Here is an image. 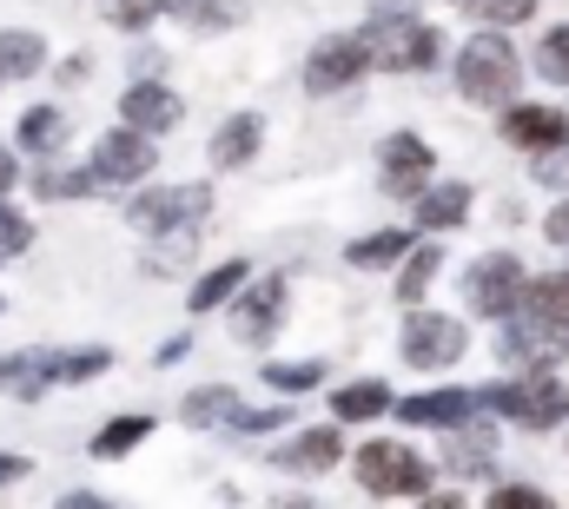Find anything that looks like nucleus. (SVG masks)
<instances>
[{
    "label": "nucleus",
    "instance_id": "22",
    "mask_svg": "<svg viewBox=\"0 0 569 509\" xmlns=\"http://www.w3.org/2000/svg\"><path fill=\"white\" fill-rule=\"evenodd\" d=\"M246 278H252V271H246V258H226V265H212V271H206V278L192 285V298H186V311H199V318H206V311H219V305H232V291H239Z\"/></svg>",
    "mask_w": 569,
    "mask_h": 509
},
{
    "label": "nucleus",
    "instance_id": "2",
    "mask_svg": "<svg viewBox=\"0 0 569 509\" xmlns=\"http://www.w3.org/2000/svg\"><path fill=\"white\" fill-rule=\"evenodd\" d=\"M358 40H365L371 67H385V73H425V67H437V53H443L437 27L418 20V13H378L371 33H358Z\"/></svg>",
    "mask_w": 569,
    "mask_h": 509
},
{
    "label": "nucleus",
    "instance_id": "5",
    "mask_svg": "<svg viewBox=\"0 0 569 509\" xmlns=\"http://www.w3.org/2000/svg\"><path fill=\"white\" fill-rule=\"evenodd\" d=\"M497 325H503V351H510V365H523V371H557V358L569 351V325L543 318V311H530V305H517V311L497 318Z\"/></svg>",
    "mask_w": 569,
    "mask_h": 509
},
{
    "label": "nucleus",
    "instance_id": "42",
    "mask_svg": "<svg viewBox=\"0 0 569 509\" xmlns=\"http://www.w3.org/2000/svg\"><path fill=\"white\" fill-rule=\"evenodd\" d=\"M159 7H172V13H192V7H199V0H159Z\"/></svg>",
    "mask_w": 569,
    "mask_h": 509
},
{
    "label": "nucleus",
    "instance_id": "17",
    "mask_svg": "<svg viewBox=\"0 0 569 509\" xmlns=\"http://www.w3.org/2000/svg\"><path fill=\"white\" fill-rule=\"evenodd\" d=\"M259 139H266V120H259V113H232L226 127L212 132V166H219V172H232V166H252Z\"/></svg>",
    "mask_w": 569,
    "mask_h": 509
},
{
    "label": "nucleus",
    "instance_id": "39",
    "mask_svg": "<svg viewBox=\"0 0 569 509\" xmlns=\"http://www.w3.org/2000/svg\"><path fill=\"white\" fill-rule=\"evenodd\" d=\"M27 470H33V463H27V457H13V450H0V483H20V477H27Z\"/></svg>",
    "mask_w": 569,
    "mask_h": 509
},
{
    "label": "nucleus",
    "instance_id": "26",
    "mask_svg": "<svg viewBox=\"0 0 569 509\" xmlns=\"http://www.w3.org/2000/svg\"><path fill=\"white\" fill-rule=\"evenodd\" d=\"M107 365H113V351L87 345V351H60V358H47V378L53 383H87V378H100Z\"/></svg>",
    "mask_w": 569,
    "mask_h": 509
},
{
    "label": "nucleus",
    "instance_id": "12",
    "mask_svg": "<svg viewBox=\"0 0 569 509\" xmlns=\"http://www.w3.org/2000/svg\"><path fill=\"white\" fill-rule=\"evenodd\" d=\"M378 152H385V192L391 199H418L430 186V172H437V152H430L418 132H391Z\"/></svg>",
    "mask_w": 569,
    "mask_h": 509
},
{
    "label": "nucleus",
    "instance_id": "9",
    "mask_svg": "<svg viewBox=\"0 0 569 509\" xmlns=\"http://www.w3.org/2000/svg\"><path fill=\"white\" fill-rule=\"evenodd\" d=\"M463 345H470V331H463L457 318H443V311H411V318H405V365H411V371H443V365H457Z\"/></svg>",
    "mask_w": 569,
    "mask_h": 509
},
{
    "label": "nucleus",
    "instance_id": "29",
    "mask_svg": "<svg viewBox=\"0 0 569 509\" xmlns=\"http://www.w3.org/2000/svg\"><path fill=\"white\" fill-rule=\"evenodd\" d=\"M537 73H543L550 87H563V80H569V20H563V27H550V33L537 40Z\"/></svg>",
    "mask_w": 569,
    "mask_h": 509
},
{
    "label": "nucleus",
    "instance_id": "4",
    "mask_svg": "<svg viewBox=\"0 0 569 509\" xmlns=\"http://www.w3.org/2000/svg\"><path fill=\"white\" fill-rule=\"evenodd\" d=\"M477 403L497 410V417H510V423H523V430H550V423L569 417V390L557 383V371H530V378H517V383H490Z\"/></svg>",
    "mask_w": 569,
    "mask_h": 509
},
{
    "label": "nucleus",
    "instance_id": "36",
    "mask_svg": "<svg viewBox=\"0 0 569 509\" xmlns=\"http://www.w3.org/2000/svg\"><path fill=\"white\" fill-rule=\"evenodd\" d=\"M543 239H550V246H569V199L543 212Z\"/></svg>",
    "mask_w": 569,
    "mask_h": 509
},
{
    "label": "nucleus",
    "instance_id": "11",
    "mask_svg": "<svg viewBox=\"0 0 569 509\" xmlns=\"http://www.w3.org/2000/svg\"><path fill=\"white\" fill-rule=\"evenodd\" d=\"M159 166V152H152V139L146 132H133V127H113L100 146H93V186H140L146 172Z\"/></svg>",
    "mask_w": 569,
    "mask_h": 509
},
{
    "label": "nucleus",
    "instance_id": "7",
    "mask_svg": "<svg viewBox=\"0 0 569 509\" xmlns=\"http://www.w3.org/2000/svg\"><path fill=\"white\" fill-rule=\"evenodd\" d=\"M365 73H371V53H365V40H358V33H331V40H318V47H311V60H305V93L331 100V93L358 87Z\"/></svg>",
    "mask_w": 569,
    "mask_h": 509
},
{
    "label": "nucleus",
    "instance_id": "16",
    "mask_svg": "<svg viewBox=\"0 0 569 509\" xmlns=\"http://www.w3.org/2000/svg\"><path fill=\"white\" fill-rule=\"evenodd\" d=\"M470 410H477V397H470V390H418V397H405V403H398V417H405V423H418V430H463V423H470Z\"/></svg>",
    "mask_w": 569,
    "mask_h": 509
},
{
    "label": "nucleus",
    "instance_id": "18",
    "mask_svg": "<svg viewBox=\"0 0 569 509\" xmlns=\"http://www.w3.org/2000/svg\"><path fill=\"white\" fill-rule=\"evenodd\" d=\"M331 417H338V423H371V417H391V383H378V378L338 383V390H331Z\"/></svg>",
    "mask_w": 569,
    "mask_h": 509
},
{
    "label": "nucleus",
    "instance_id": "25",
    "mask_svg": "<svg viewBox=\"0 0 569 509\" xmlns=\"http://www.w3.org/2000/svg\"><path fill=\"white\" fill-rule=\"evenodd\" d=\"M398 265H405V271H398V298L418 311V305H425V291H430V278H437V265H443V252H437V246H411Z\"/></svg>",
    "mask_w": 569,
    "mask_h": 509
},
{
    "label": "nucleus",
    "instance_id": "8",
    "mask_svg": "<svg viewBox=\"0 0 569 509\" xmlns=\"http://www.w3.org/2000/svg\"><path fill=\"white\" fill-rule=\"evenodd\" d=\"M284 305H291V285L284 278H246L232 291V338L239 345H266L284 325Z\"/></svg>",
    "mask_w": 569,
    "mask_h": 509
},
{
    "label": "nucleus",
    "instance_id": "41",
    "mask_svg": "<svg viewBox=\"0 0 569 509\" xmlns=\"http://www.w3.org/2000/svg\"><path fill=\"white\" fill-rule=\"evenodd\" d=\"M425 509H463V497H425Z\"/></svg>",
    "mask_w": 569,
    "mask_h": 509
},
{
    "label": "nucleus",
    "instance_id": "13",
    "mask_svg": "<svg viewBox=\"0 0 569 509\" xmlns=\"http://www.w3.org/2000/svg\"><path fill=\"white\" fill-rule=\"evenodd\" d=\"M345 463V430L338 423H318V430H298L291 443H279V470L291 477H325Z\"/></svg>",
    "mask_w": 569,
    "mask_h": 509
},
{
    "label": "nucleus",
    "instance_id": "15",
    "mask_svg": "<svg viewBox=\"0 0 569 509\" xmlns=\"http://www.w3.org/2000/svg\"><path fill=\"white\" fill-rule=\"evenodd\" d=\"M503 132H510V146H523V152H563L569 113L563 107H510V113H503Z\"/></svg>",
    "mask_w": 569,
    "mask_h": 509
},
{
    "label": "nucleus",
    "instance_id": "30",
    "mask_svg": "<svg viewBox=\"0 0 569 509\" xmlns=\"http://www.w3.org/2000/svg\"><path fill=\"white\" fill-rule=\"evenodd\" d=\"M470 7H477V20H483L490 33H503V27H517V20L537 13V0H470Z\"/></svg>",
    "mask_w": 569,
    "mask_h": 509
},
{
    "label": "nucleus",
    "instance_id": "14",
    "mask_svg": "<svg viewBox=\"0 0 569 509\" xmlns=\"http://www.w3.org/2000/svg\"><path fill=\"white\" fill-rule=\"evenodd\" d=\"M120 127L146 132V139L172 132V127H179V93H172V87H159V80H140V87H127V100H120Z\"/></svg>",
    "mask_w": 569,
    "mask_h": 509
},
{
    "label": "nucleus",
    "instance_id": "38",
    "mask_svg": "<svg viewBox=\"0 0 569 509\" xmlns=\"http://www.w3.org/2000/svg\"><path fill=\"white\" fill-rule=\"evenodd\" d=\"M13 186H20V152H7V146H0V199H7Z\"/></svg>",
    "mask_w": 569,
    "mask_h": 509
},
{
    "label": "nucleus",
    "instance_id": "10",
    "mask_svg": "<svg viewBox=\"0 0 569 509\" xmlns=\"http://www.w3.org/2000/svg\"><path fill=\"white\" fill-rule=\"evenodd\" d=\"M206 206H212L206 186H159V192H140V199L127 206V219H133L140 232H192V226L206 219Z\"/></svg>",
    "mask_w": 569,
    "mask_h": 509
},
{
    "label": "nucleus",
    "instance_id": "20",
    "mask_svg": "<svg viewBox=\"0 0 569 509\" xmlns=\"http://www.w3.org/2000/svg\"><path fill=\"white\" fill-rule=\"evenodd\" d=\"M40 67H47V40L27 33V27H0V87L7 80H27Z\"/></svg>",
    "mask_w": 569,
    "mask_h": 509
},
{
    "label": "nucleus",
    "instance_id": "32",
    "mask_svg": "<svg viewBox=\"0 0 569 509\" xmlns=\"http://www.w3.org/2000/svg\"><path fill=\"white\" fill-rule=\"evenodd\" d=\"M27 246H33V226H27L13 206H0V258H20Z\"/></svg>",
    "mask_w": 569,
    "mask_h": 509
},
{
    "label": "nucleus",
    "instance_id": "28",
    "mask_svg": "<svg viewBox=\"0 0 569 509\" xmlns=\"http://www.w3.org/2000/svg\"><path fill=\"white\" fill-rule=\"evenodd\" d=\"M523 305L543 311V318H557V325H569V278H530L523 285Z\"/></svg>",
    "mask_w": 569,
    "mask_h": 509
},
{
    "label": "nucleus",
    "instance_id": "1",
    "mask_svg": "<svg viewBox=\"0 0 569 509\" xmlns=\"http://www.w3.org/2000/svg\"><path fill=\"white\" fill-rule=\"evenodd\" d=\"M517 87H523V60H517V47L503 40V33H470L463 47H457V93L470 100V107H497V100H517Z\"/></svg>",
    "mask_w": 569,
    "mask_h": 509
},
{
    "label": "nucleus",
    "instance_id": "24",
    "mask_svg": "<svg viewBox=\"0 0 569 509\" xmlns=\"http://www.w3.org/2000/svg\"><path fill=\"white\" fill-rule=\"evenodd\" d=\"M179 417H186L192 430H206V423H232V417H239V390H232V383H206V390H192V397L179 403Z\"/></svg>",
    "mask_w": 569,
    "mask_h": 509
},
{
    "label": "nucleus",
    "instance_id": "6",
    "mask_svg": "<svg viewBox=\"0 0 569 509\" xmlns=\"http://www.w3.org/2000/svg\"><path fill=\"white\" fill-rule=\"evenodd\" d=\"M523 285H530L523 258L490 252V258H477V265H470V278H463V298H470V311H483V318H510V311L523 305Z\"/></svg>",
    "mask_w": 569,
    "mask_h": 509
},
{
    "label": "nucleus",
    "instance_id": "27",
    "mask_svg": "<svg viewBox=\"0 0 569 509\" xmlns=\"http://www.w3.org/2000/svg\"><path fill=\"white\" fill-rule=\"evenodd\" d=\"M146 437H152V417H120V423H107L93 437V457H127V450H140Z\"/></svg>",
    "mask_w": 569,
    "mask_h": 509
},
{
    "label": "nucleus",
    "instance_id": "31",
    "mask_svg": "<svg viewBox=\"0 0 569 509\" xmlns=\"http://www.w3.org/2000/svg\"><path fill=\"white\" fill-rule=\"evenodd\" d=\"M266 383L272 390H311V383H325V365H266Z\"/></svg>",
    "mask_w": 569,
    "mask_h": 509
},
{
    "label": "nucleus",
    "instance_id": "34",
    "mask_svg": "<svg viewBox=\"0 0 569 509\" xmlns=\"http://www.w3.org/2000/svg\"><path fill=\"white\" fill-rule=\"evenodd\" d=\"M40 192L47 199H80V192H100V186H93V172H47Z\"/></svg>",
    "mask_w": 569,
    "mask_h": 509
},
{
    "label": "nucleus",
    "instance_id": "35",
    "mask_svg": "<svg viewBox=\"0 0 569 509\" xmlns=\"http://www.w3.org/2000/svg\"><path fill=\"white\" fill-rule=\"evenodd\" d=\"M159 13V0H107V20L113 27H146Z\"/></svg>",
    "mask_w": 569,
    "mask_h": 509
},
{
    "label": "nucleus",
    "instance_id": "40",
    "mask_svg": "<svg viewBox=\"0 0 569 509\" xmlns=\"http://www.w3.org/2000/svg\"><path fill=\"white\" fill-rule=\"evenodd\" d=\"M60 509H107L100 497H60Z\"/></svg>",
    "mask_w": 569,
    "mask_h": 509
},
{
    "label": "nucleus",
    "instance_id": "23",
    "mask_svg": "<svg viewBox=\"0 0 569 509\" xmlns=\"http://www.w3.org/2000/svg\"><path fill=\"white\" fill-rule=\"evenodd\" d=\"M405 252H411V232H398V226H391V232H365V239L345 246V258H351L358 271H391Z\"/></svg>",
    "mask_w": 569,
    "mask_h": 509
},
{
    "label": "nucleus",
    "instance_id": "33",
    "mask_svg": "<svg viewBox=\"0 0 569 509\" xmlns=\"http://www.w3.org/2000/svg\"><path fill=\"white\" fill-rule=\"evenodd\" d=\"M490 509H557L543 490H530V483H497L490 490Z\"/></svg>",
    "mask_w": 569,
    "mask_h": 509
},
{
    "label": "nucleus",
    "instance_id": "19",
    "mask_svg": "<svg viewBox=\"0 0 569 509\" xmlns=\"http://www.w3.org/2000/svg\"><path fill=\"white\" fill-rule=\"evenodd\" d=\"M418 199H425V206H418V226H425V232H450V226L470 219V186H463V179H450V186H425Z\"/></svg>",
    "mask_w": 569,
    "mask_h": 509
},
{
    "label": "nucleus",
    "instance_id": "3",
    "mask_svg": "<svg viewBox=\"0 0 569 509\" xmlns=\"http://www.w3.org/2000/svg\"><path fill=\"white\" fill-rule=\"evenodd\" d=\"M351 470H358V483L371 497H430V483H437V470H430L425 457L411 443H391V437H371L351 457Z\"/></svg>",
    "mask_w": 569,
    "mask_h": 509
},
{
    "label": "nucleus",
    "instance_id": "37",
    "mask_svg": "<svg viewBox=\"0 0 569 509\" xmlns=\"http://www.w3.org/2000/svg\"><path fill=\"white\" fill-rule=\"evenodd\" d=\"M232 423H239V430H279V423H284V410H239Z\"/></svg>",
    "mask_w": 569,
    "mask_h": 509
},
{
    "label": "nucleus",
    "instance_id": "21",
    "mask_svg": "<svg viewBox=\"0 0 569 509\" xmlns=\"http://www.w3.org/2000/svg\"><path fill=\"white\" fill-rule=\"evenodd\" d=\"M60 139H67V113H60V107H33V113H20V127H13V146L33 152V159H53Z\"/></svg>",
    "mask_w": 569,
    "mask_h": 509
}]
</instances>
